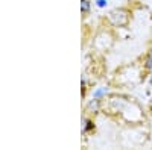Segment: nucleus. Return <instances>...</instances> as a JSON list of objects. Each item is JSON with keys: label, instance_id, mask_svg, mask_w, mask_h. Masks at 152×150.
<instances>
[{"label": "nucleus", "instance_id": "obj_6", "mask_svg": "<svg viewBox=\"0 0 152 150\" xmlns=\"http://www.w3.org/2000/svg\"><path fill=\"white\" fill-rule=\"evenodd\" d=\"M149 85L152 86V76H151V79H149Z\"/></svg>", "mask_w": 152, "mask_h": 150}, {"label": "nucleus", "instance_id": "obj_3", "mask_svg": "<svg viewBox=\"0 0 152 150\" xmlns=\"http://www.w3.org/2000/svg\"><path fill=\"white\" fill-rule=\"evenodd\" d=\"M81 11L82 12H88V11H90V2H88V0H82V2H81Z\"/></svg>", "mask_w": 152, "mask_h": 150}, {"label": "nucleus", "instance_id": "obj_4", "mask_svg": "<svg viewBox=\"0 0 152 150\" xmlns=\"http://www.w3.org/2000/svg\"><path fill=\"white\" fill-rule=\"evenodd\" d=\"M93 129V123L88 121V120H84V132H88Z\"/></svg>", "mask_w": 152, "mask_h": 150}, {"label": "nucleus", "instance_id": "obj_1", "mask_svg": "<svg viewBox=\"0 0 152 150\" xmlns=\"http://www.w3.org/2000/svg\"><path fill=\"white\" fill-rule=\"evenodd\" d=\"M107 94H108V86H100V88H97V90L93 93V99L100 100L102 97H105Z\"/></svg>", "mask_w": 152, "mask_h": 150}, {"label": "nucleus", "instance_id": "obj_2", "mask_svg": "<svg viewBox=\"0 0 152 150\" xmlns=\"http://www.w3.org/2000/svg\"><path fill=\"white\" fill-rule=\"evenodd\" d=\"M145 68L149 70V71H152V53H149L146 56V59H145Z\"/></svg>", "mask_w": 152, "mask_h": 150}, {"label": "nucleus", "instance_id": "obj_5", "mask_svg": "<svg viewBox=\"0 0 152 150\" xmlns=\"http://www.w3.org/2000/svg\"><path fill=\"white\" fill-rule=\"evenodd\" d=\"M107 3H108V0H96V5H97L99 8H105Z\"/></svg>", "mask_w": 152, "mask_h": 150}]
</instances>
